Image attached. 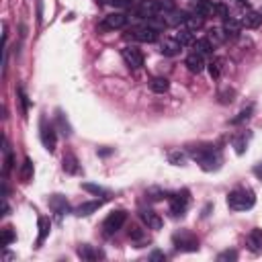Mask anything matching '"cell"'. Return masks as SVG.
<instances>
[{"instance_id": "1", "label": "cell", "mask_w": 262, "mask_h": 262, "mask_svg": "<svg viewBox=\"0 0 262 262\" xmlns=\"http://www.w3.org/2000/svg\"><path fill=\"white\" fill-rule=\"evenodd\" d=\"M187 154H189V158H193L201 166L203 172H215L221 168V162H223L219 148L209 146V144L207 146H193V148H189Z\"/></svg>"}, {"instance_id": "2", "label": "cell", "mask_w": 262, "mask_h": 262, "mask_svg": "<svg viewBox=\"0 0 262 262\" xmlns=\"http://www.w3.org/2000/svg\"><path fill=\"white\" fill-rule=\"evenodd\" d=\"M168 11H172V5L168 0H142V5L136 9V15L140 19H158L164 17Z\"/></svg>"}, {"instance_id": "3", "label": "cell", "mask_w": 262, "mask_h": 262, "mask_svg": "<svg viewBox=\"0 0 262 262\" xmlns=\"http://www.w3.org/2000/svg\"><path fill=\"white\" fill-rule=\"evenodd\" d=\"M256 205V195L250 189H233L227 195V207L231 211H248Z\"/></svg>"}, {"instance_id": "4", "label": "cell", "mask_w": 262, "mask_h": 262, "mask_svg": "<svg viewBox=\"0 0 262 262\" xmlns=\"http://www.w3.org/2000/svg\"><path fill=\"white\" fill-rule=\"evenodd\" d=\"M125 221H127V211H125V209H115V211L109 213L107 219L102 221V235H107V238L115 235V233L125 225Z\"/></svg>"}, {"instance_id": "5", "label": "cell", "mask_w": 262, "mask_h": 262, "mask_svg": "<svg viewBox=\"0 0 262 262\" xmlns=\"http://www.w3.org/2000/svg\"><path fill=\"white\" fill-rule=\"evenodd\" d=\"M168 201H170V213H172L174 217H182V215L187 213L189 205H191V193H189L187 189H182V191H178V193H172V195L168 197Z\"/></svg>"}, {"instance_id": "6", "label": "cell", "mask_w": 262, "mask_h": 262, "mask_svg": "<svg viewBox=\"0 0 262 262\" xmlns=\"http://www.w3.org/2000/svg\"><path fill=\"white\" fill-rule=\"evenodd\" d=\"M125 37L134 39V41H140V43H154L158 39V29H154V27H150L146 23V25H138L134 29H129Z\"/></svg>"}, {"instance_id": "7", "label": "cell", "mask_w": 262, "mask_h": 262, "mask_svg": "<svg viewBox=\"0 0 262 262\" xmlns=\"http://www.w3.org/2000/svg\"><path fill=\"white\" fill-rule=\"evenodd\" d=\"M39 138H41V144L47 152H56V146H58L56 127L49 125L45 117H41V121H39Z\"/></svg>"}, {"instance_id": "8", "label": "cell", "mask_w": 262, "mask_h": 262, "mask_svg": "<svg viewBox=\"0 0 262 262\" xmlns=\"http://www.w3.org/2000/svg\"><path fill=\"white\" fill-rule=\"evenodd\" d=\"M172 242L178 252H199V240L191 231H176L172 235Z\"/></svg>"}, {"instance_id": "9", "label": "cell", "mask_w": 262, "mask_h": 262, "mask_svg": "<svg viewBox=\"0 0 262 262\" xmlns=\"http://www.w3.org/2000/svg\"><path fill=\"white\" fill-rule=\"evenodd\" d=\"M127 25H129V15H125V13H111V15H107L98 23V29L100 31H119V29H125Z\"/></svg>"}, {"instance_id": "10", "label": "cell", "mask_w": 262, "mask_h": 262, "mask_svg": "<svg viewBox=\"0 0 262 262\" xmlns=\"http://www.w3.org/2000/svg\"><path fill=\"white\" fill-rule=\"evenodd\" d=\"M121 56H123L125 64H127L131 70H142V68H144V54H142L138 47L127 45V47L121 49Z\"/></svg>"}, {"instance_id": "11", "label": "cell", "mask_w": 262, "mask_h": 262, "mask_svg": "<svg viewBox=\"0 0 262 262\" xmlns=\"http://www.w3.org/2000/svg\"><path fill=\"white\" fill-rule=\"evenodd\" d=\"M140 219L144 221V225H146L148 229H154V231L162 229V225H164L162 217H160L154 209H142V211H140Z\"/></svg>"}, {"instance_id": "12", "label": "cell", "mask_w": 262, "mask_h": 262, "mask_svg": "<svg viewBox=\"0 0 262 262\" xmlns=\"http://www.w3.org/2000/svg\"><path fill=\"white\" fill-rule=\"evenodd\" d=\"M47 205H49V209H51L54 213H58L60 217H64L66 213H70V203H68V199H66L64 195H51V197L47 199Z\"/></svg>"}, {"instance_id": "13", "label": "cell", "mask_w": 262, "mask_h": 262, "mask_svg": "<svg viewBox=\"0 0 262 262\" xmlns=\"http://www.w3.org/2000/svg\"><path fill=\"white\" fill-rule=\"evenodd\" d=\"M246 248L252 254H262V229L254 227L248 235H246Z\"/></svg>"}, {"instance_id": "14", "label": "cell", "mask_w": 262, "mask_h": 262, "mask_svg": "<svg viewBox=\"0 0 262 262\" xmlns=\"http://www.w3.org/2000/svg\"><path fill=\"white\" fill-rule=\"evenodd\" d=\"M187 19H189V15L187 13H182V11H168L164 17H162V21H164V25L166 27H180V25H185L187 23Z\"/></svg>"}, {"instance_id": "15", "label": "cell", "mask_w": 262, "mask_h": 262, "mask_svg": "<svg viewBox=\"0 0 262 262\" xmlns=\"http://www.w3.org/2000/svg\"><path fill=\"white\" fill-rule=\"evenodd\" d=\"M180 51H182V45H180L174 37H168V39H164V41L160 43V54L166 56V58H174V56H178Z\"/></svg>"}, {"instance_id": "16", "label": "cell", "mask_w": 262, "mask_h": 262, "mask_svg": "<svg viewBox=\"0 0 262 262\" xmlns=\"http://www.w3.org/2000/svg\"><path fill=\"white\" fill-rule=\"evenodd\" d=\"M195 13L201 15L203 19L205 17H215L217 15V5H213L211 0H197L195 3Z\"/></svg>"}, {"instance_id": "17", "label": "cell", "mask_w": 262, "mask_h": 262, "mask_svg": "<svg viewBox=\"0 0 262 262\" xmlns=\"http://www.w3.org/2000/svg\"><path fill=\"white\" fill-rule=\"evenodd\" d=\"M185 66L193 72V74H201L203 70H205V60H203V56L201 54H191L187 60H185Z\"/></svg>"}, {"instance_id": "18", "label": "cell", "mask_w": 262, "mask_h": 262, "mask_svg": "<svg viewBox=\"0 0 262 262\" xmlns=\"http://www.w3.org/2000/svg\"><path fill=\"white\" fill-rule=\"evenodd\" d=\"M240 23H242L244 27H248V29H258V27L262 25V15H260L258 11H246Z\"/></svg>"}, {"instance_id": "19", "label": "cell", "mask_w": 262, "mask_h": 262, "mask_svg": "<svg viewBox=\"0 0 262 262\" xmlns=\"http://www.w3.org/2000/svg\"><path fill=\"white\" fill-rule=\"evenodd\" d=\"M62 168L68 174H78L80 172V162H78V158L72 152H66L64 154V160H62Z\"/></svg>"}, {"instance_id": "20", "label": "cell", "mask_w": 262, "mask_h": 262, "mask_svg": "<svg viewBox=\"0 0 262 262\" xmlns=\"http://www.w3.org/2000/svg\"><path fill=\"white\" fill-rule=\"evenodd\" d=\"M102 203H104V201H88V203H82V205H78V207L74 209V213H76L78 217H88V215H92L94 211H98V209L102 207Z\"/></svg>"}, {"instance_id": "21", "label": "cell", "mask_w": 262, "mask_h": 262, "mask_svg": "<svg viewBox=\"0 0 262 262\" xmlns=\"http://www.w3.org/2000/svg\"><path fill=\"white\" fill-rule=\"evenodd\" d=\"M174 39L180 43V45H193L197 39H195V31L189 29V27H180L176 33H174Z\"/></svg>"}, {"instance_id": "22", "label": "cell", "mask_w": 262, "mask_h": 262, "mask_svg": "<svg viewBox=\"0 0 262 262\" xmlns=\"http://www.w3.org/2000/svg\"><path fill=\"white\" fill-rule=\"evenodd\" d=\"M248 142H250V134H238V136L233 138L231 146H233V150H235V154H238V156H244V154H246V150H248Z\"/></svg>"}, {"instance_id": "23", "label": "cell", "mask_w": 262, "mask_h": 262, "mask_svg": "<svg viewBox=\"0 0 262 262\" xmlns=\"http://www.w3.org/2000/svg\"><path fill=\"white\" fill-rule=\"evenodd\" d=\"M37 225H39V235H37V248H39V246H43V242L47 240V235H49V231H51V223H49L47 217H39V219H37Z\"/></svg>"}, {"instance_id": "24", "label": "cell", "mask_w": 262, "mask_h": 262, "mask_svg": "<svg viewBox=\"0 0 262 262\" xmlns=\"http://www.w3.org/2000/svg\"><path fill=\"white\" fill-rule=\"evenodd\" d=\"M76 254H78L82 260H96V258H100V256H102V252L94 250L90 244H82V246H78Z\"/></svg>"}, {"instance_id": "25", "label": "cell", "mask_w": 262, "mask_h": 262, "mask_svg": "<svg viewBox=\"0 0 262 262\" xmlns=\"http://www.w3.org/2000/svg\"><path fill=\"white\" fill-rule=\"evenodd\" d=\"M223 31H225L227 37H238L240 31H242V23L238 19H233V17H227L225 23H223Z\"/></svg>"}, {"instance_id": "26", "label": "cell", "mask_w": 262, "mask_h": 262, "mask_svg": "<svg viewBox=\"0 0 262 262\" xmlns=\"http://www.w3.org/2000/svg\"><path fill=\"white\" fill-rule=\"evenodd\" d=\"M168 88H170L168 78L158 76V78H152V80H150V90L156 92V94H164V92H168Z\"/></svg>"}, {"instance_id": "27", "label": "cell", "mask_w": 262, "mask_h": 262, "mask_svg": "<svg viewBox=\"0 0 262 262\" xmlns=\"http://www.w3.org/2000/svg\"><path fill=\"white\" fill-rule=\"evenodd\" d=\"M56 121H58V127H60V131H62V136H64V138H70V136H72V127H70V123H68V119H66V115H64L62 109L56 111Z\"/></svg>"}, {"instance_id": "28", "label": "cell", "mask_w": 262, "mask_h": 262, "mask_svg": "<svg viewBox=\"0 0 262 262\" xmlns=\"http://www.w3.org/2000/svg\"><path fill=\"white\" fill-rule=\"evenodd\" d=\"M170 197V193H166L164 189H160V187H150V189H146V199L148 201H164V199H168Z\"/></svg>"}, {"instance_id": "29", "label": "cell", "mask_w": 262, "mask_h": 262, "mask_svg": "<svg viewBox=\"0 0 262 262\" xmlns=\"http://www.w3.org/2000/svg\"><path fill=\"white\" fill-rule=\"evenodd\" d=\"M168 162H170L172 166H187L189 154H187V152H180V150H172V152L168 154Z\"/></svg>"}, {"instance_id": "30", "label": "cell", "mask_w": 262, "mask_h": 262, "mask_svg": "<svg viewBox=\"0 0 262 262\" xmlns=\"http://www.w3.org/2000/svg\"><path fill=\"white\" fill-rule=\"evenodd\" d=\"M193 47H195V54H201L203 58L209 56V54H213V43L209 39H197L193 43Z\"/></svg>"}, {"instance_id": "31", "label": "cell", "mask_w": 262, "mask_h": 262, "mask_svg": "<svg viewBox=\"0 0 262 262\" xmlns=\"http://www.w3.org/2000/svg\"><path fill=\"white\" fill-rule=\"evenodd\" d=\"M207 39H209V41L213 43V47H215V45L223 43V41L227 39V35H225V31H223V27H215V29H209Z\"/></svg>"}, {"instance_id": "32", "label": "cell", "mask_w": 262, "mask_h": 262, "mask_svg": "<svg viewBox=\"0 0 262 262\" xmlns=\"http://www.w3.org/2000/svg\"><path fill=\"white\" fill-rule=\"evenodd\" d=\"M33 174H35L33 162H31V158H25L23 168H21V178H23V182H31V180H33Z\"/></svg>"}, {"instance_id": "33", "label": "cell", "mask_w": 262, "mask_h": 262, "mask_svg": "<svg viewBox=\"0 0 262 262\" xmlns=\"http://www.w3.org/2000/svg\"><path fill=\"white\" fill-rule=\"evenodd\" d=\"M129 238L134 240L138 246L136 248H142L140 244H144V242H148V233H146V229H140V227H131V231H129Z\"/></svg>"}, {"instance_id": "34", "label": "cell", "mask_w": 262, "mask_h": 262, "mask_svg": "<svg viewBox=\"0 0 262 262\" xmlns=\"http://www.w3.org/2000/svg\"><path fill=\"white\" fill-rule=\"evenodd\" d=\"M252 113H254V107H248V109L240 111V113H238V117H233V119H231V125H242L244 121H248V119L252 117Z\"/></svg>"}, {"instance_id": "35", "label": "cell", "mask_w": 262, "mask_h": 262, "mask_svg": "<svg viewBox=\"0 0 262 262\" xmlns=\"http://www.w3.org/2000/svg\"><path fill=\"white\" fill-rule=\"evenodd\" d=\"M82 189L88 191V193H92V195H96V197H98V195H102V197L109 195L107 189H102V187H98V185H92V182H82Z\"/></svg>"}, {"instance_id": "36", "label": "cell", "mask_w": 262, "mask_h": 262, "mask_svg": "<svg viewBox=\"0 0 262 262\" xmlns=\"http://www.w3.org/2000/svg\"><path fill=\"white\" fill-rule=\"evenodd\" d=\"M15 240H17V233H15V229H13V227H5V229H3V248L11 246Z\"/></svg>"}, {"instance_id": "37", "label": "cell", "mask_w": 262, "mask_h": 262, "mask_svg": "<svg viewBox=\"0 0 262 262\" xmlns=\"http://www.w3.org/2000/svg\"><path fill=\"white\" fill-rule=\"evenodd\" d=\"M5 154H7V158H5V174H9L11 170H13V164H15V156H13V152L9 150V144L5 142Z\"/></svg>"}, {"instance_id": "38", "label": "cell", "mask_w": 262, "mask_h": 262, "mask_svg": "<svg viewBox=\"0 0 262 262\" xmlns=\"http://www.w3.org/2000/svg\"><path fill=\"white\" fill-rule=\"evenodd\" d=\"M17 94H19V100H21V107H23V115L27 117V111H29V96L25 94V88H23V86L17 88Z\"/></svg>"}, {"instance_id": "39", "label": "cell", "mask_w": 262, "mask_h": 262, "mask_svg": "<svg viewBox=\"0 0 262 262\" xmlns=\"http://www.w3.org/2000/svg\"><path fill=\"white\" fill-rule=\"evenodd\" d=\"M96 3H100V5H111V7H131L134 5V0H96Z\"/></svg>"}, {"instance_id": "40", "label": "cell", "mask_w": 262, "mask_h": 262, "mask_svg": "<svg viewBox=\"0 0 262 262\" xmlns=\"http://www.w3.org/2000/svg\"><path fill=\"white\" fill-rule=\"evenodd\" d=\"M185 27H189V29H201L203 27V17L201 15H197V17H189L187 19V23H185Z\"/></svg>"}, {"instance_id": "41", "label": "cell", "mask_w": 262, "mask_h": 262, "mask_svg": "<svg viewBox=\"0 0 262 262\" xmlns=\"http://www.w3.org/2000/svg\"><path fill=\"white\" fill-rule=\"evenodd\" d=\"M238 258V252L235 250H225V252H221L219 256H217V260L219 262H225V260H235Z\"/></svg>"}, {"instance_id": "42", "label": "cell", "mask_w": 262, "mask_h": 262, "mask_svg": "<svg viewBox=\"0 0 262 262\" xmlns=\"http://www.w3.org/2000/svg\"><path fill=\"white\" fill-rule=\"evenodd\" d=\"M209 74H211V78H217L219 76V62H211L209 64Z\"/></svg>"}, {"instance_id": "43", "label": "cell", "mask_w": 262, "mask_h": 262, "mask_svg": "<svg viewBox=\"0 0 262 262\" xmlns=\"http://www.w3.org/2000/svg\"><path fill=\"white\" fill-rule=\"evenodd\" d=\"M252 172H254V176H256L258 180H262V162H258V164L254 166V170H252Z\"/></svg>"}, {"instance_id": "44", "label": "cell", "mask_w": 262, "mask_h": 262, "mask_svg": "<svg viewBox=\"0 0 262 262\" xmlns=\"http://www.w3.org/2000/svg\"><path fill=\"white\" fill-rule=\"evenodd\" d=\"M150 260H166V256L162 252H152L150 254Z\"/></svg>"}, {"instance_id": "45", "label": "cell", "mask_w": 262, "mask_h": 262, "mask_svg": "<svg viewBox=\"0 0 262 262\" xmlns=\"http://www.w3.org/2000/svg\"><path fill=\"white\" fill-rule=\"evenodd\" d=\"M98 154H100V156H109V154H111V150H100Z\"/></svg>"}, {"instance_id": "46", "label": "cell", "mask_w": 262, "mask_h": 262, "mask_svg": "<svg viewBox=\"0 0 262 262\" xmlns=\"http://www.w3.org/2000/svg\"><path fill=\"white\" fill-rule=\"evenodd\" d=\"M238 3H242V5H246V3H248V0H238Z\"/></svg>"}, {"instance_id": "47", "label": "cell", "mask_w": 262, "mask_h": 262, "mask_svg": "<svg viewBox=\"0 0 262 262\" xmlns=\"http://www.w3.org/2000/svg\"><path fill=\"white\" fill-rule=\"evenodd\" d=\"M258 13H260V15H262V7H260V11H258Z\"/></svg>"}]
</instances>
